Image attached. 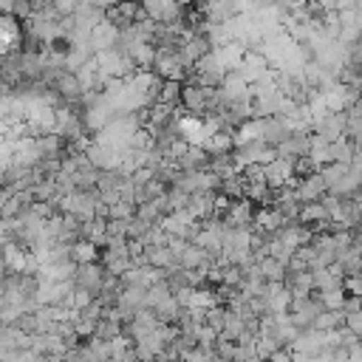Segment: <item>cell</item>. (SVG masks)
<instances>
[{
	"label": "cell",
	"instance_id": "1",
	"mask_svg": "<svg viewBox=\"0 0 362 362\" xmlns=\"http://www.w3.org/2000/svg\"><path fill=\"white\" fill-rule=\"evenodd\" d=\"M322 192H325V181H322L320 170L311 173V175H305V178H300L297 187H294V198H297L300 204H303V201H317Z\"/></svg>",
	"mask_w": 362,
	"mask_h": 362
},
{
	"label": "cell",
	"instance_id": "2",
	"mask_svg": "<svg viewBox=\"0 0 362 362\" xmlns=\"http://www.w3.org/2000/svg\"><path fill=\"white\" fill-rule=\"evenodd\" d=\"M181 269H206L212 260H209V255L198 246V243H187L184 246V252L178 255V260H175Z\"/></svg>",
	"mask_w": 362,
	"mask_h": 362
},
{
	"label": "cell",
	"instance_id": "3",
	"mask_svg": "<svg viewBox=\"0 0 362 362\" xmlns=\"http://www.w3.org/2000/svg\"><path fill=\"white\" fill-rule=\"evenodd\" d=\"M144 260H147L150 266H161V269H167V266L175 263L173 252H170L164 243H144Z\"/></svg>",
	"mask_w": 362,
	"mask_h": 362
},
{
	"label": "cell",
	"instance_id": "4",
	"mask_svg": "<svg viewBox=\"0 0 362 362\" xmlns=\"http://www.w3.org/2000/svg\"><path fill=\"white\" fill-rule=\"evenodd\" d=\"M71 257H74L76 263L99 260V246H96V243H90V240H85V238H79V240H74V243H71Z\"/></svg>",
	"mask_w": 362,
	"mask_h": 362
},
{
	"label": "cell",
	"instance_id": "5",
	"mask_svg": "<svg viewBox=\"0 0 362 362\" xmlns=\"http://www.w3.org/2000/svg\"><path fill=\"white\" fill-rule=\"evenodd\" d=\"M178 96H181V82L178 79H161L158 82V90H156V99L158 102L178 105Z\"/></svg>",
	"mask_w": 362,
	"mask_h": 362
},
{
	"label": "cell",
	"instance_id": "6",
	"mask_svg": "<svg viewBox=\"0 0 362 362\" xmlns=\"http://www.w3.org/2000/svg\"><path fill=\"white\" fill-rule=\"evenodd\" d=\"M51 6L57 8V14L62 17V14H74L76 11V6H79V0H51Z\"/></svg>",
	"mask_w": 362,
	"mask_h": 362
}]
</instances>
